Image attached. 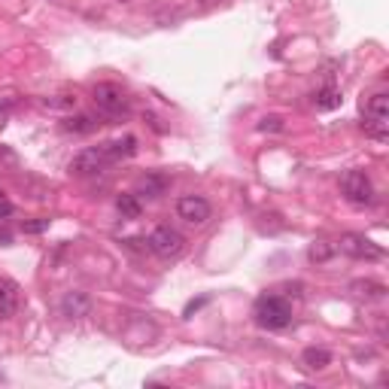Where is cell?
Returning a JSON list of instances; mask_svg holds the SVG:
<instances>
[{"instance_id": "cell-17", "label": "cell", "mask_w": 389, "mask_h": 389, "mask_svg": "<svg viewBox=\"0 0 389 389\" xmlns=\"http://www.w3.org/2000/svg\"><path fill=\"white\" fill-rule=\"evenodd\" d=\"M207 301H210V295H201V298H192V301H189V304H186V310H183V317H186V319H192V317H195V313H198V310H201V308H204V304H207Z\"/></svg>"}, {"instance_id": "cell-6", "label": "cell", "mask_w": 389, "mask_h": 389, "mask_svg": "<svg viewBox=\"0 0 389 389\" xmlns=\"http://www.w3.org/2000/svg\"><path fill=\"white\" fill-rule=\"evenodd\" d=\"M386 125H389V97L377 92L365 101V131L374 140H386Z\"/></svg>"}, {"instance_id": "cell-16", "label": "cell", "mask_w": 389, "mask_h": 389, "mask_svg": "<svg viewBox=\"0 0 389 389\" xmlns=\"http://www.w3.org/2000/svg\"><path fill=\"white\" fill-rule=\"evenodd\" d=\"M332 244H326V241H313L310 244V250H308V259L310 262H317V264H322V262H328L332 259Z\"/></svg>"}, {"instance_id": "cell-8", "label": "cell", "mask_w": 389, "mask_h": 389, "mask_svg": "<svg viewBox=\"0 0 389 389\" xmlns=\"http://www.w3.org/2000/svg\"><path fill=\"white\" fill-rule=\"evenodd\" d=\"M338 250L344 255H350V259H365V262L383 259V250H380L374 241H368L365 235H344L341 241H338Z\"/></svg>"}, {"instance_id": "cell-18", "label": "cell", "mask_w": 389, "mask_h": 389, "mask_svg": "<svg viewBox=\"0 0 389 389\" xmlns=\"http://www.w3.org/2000/svg\"><path fill=\"white\" fill-rule=\"evenodd\" d=\"M259 131H283V119L280 116H264L259 122Z\"/></svg>"}, {"instance_id": "cell-12", "label": "cell", "mask_w": 389, "mask_h": 389, "mask_svg": "<svg viewBox=\"0 0 389 389\" xmlns=\"http://www.w3.org/2000/svg\"><path fill=\"white\" fill-rule=\"evenodd\" d=\"M170 186V180L164 177V173H146V177H140V195H146V198H161L164 195V189Z\"/></svg>"}, {"instance_id": "cell-22", "label": "cell", "mask_w": 389, "mask_h": 389, "mask_svg": "<svg viewBox=\"0 0 389 389\" xmlns=\"http://www.w3.org/2000/svg\"><path fill=\"white\" fill-rule=\"evenodd\" d=\"M3 119H6V113H3V110H0V125H3Z\"/></svg>"}, {"instance_id": "cell-13", "label": "cell", "mask_w": 389, "mask_h": 389, "mask_svg": "<svg viewBox=\"0 0 389 389\" xmlns=\"http://www.w3.org/2000/svg\"><path fill=\"white\" fill-rule=\"evenodd\" d=\"M61 131H68V134H92L97 131V119L95 116H68V119L61 122Z\"/></svg>"}, {"instance_id": "cell-21", "label": "cell", "mask_w": 389, "mask_h": 389, "mask_svg": "<svg viewBox=\"0 0 389 389\" xmlns=\"http://www.w3.org/2000/svg\"><path fill=\"white\" fill-rule=\"evenodd\" d=\"M0 244H3V246L10 244V231H0Z\"/></svg>"}, {"instance_id": "cell-11", "label": "cell", "mask_w": 389, "mask_h": 389, "mask_svg": "<svg viewBox=\"0 0 389 389\" xmlns=\"http://www.w3.org/2000/svg\"><path fill=\"white\" fill-rule=\"evenodd\" d=\"M341 88L338 86H332V82H328V86H322L317 95H313V106H317V110H322V113H328V110H338V106H341Z\"/></svg>"}, {"instance_id": "cell-1", "label": "cell", "mask_w": 389, "mask_h": 389, "mask_svg": "<svg viewBox=\"0 0 389 389\" xmlns=\"http://www.w3.org/2000/svg\"><path fill=\"white\" fill-rule=\"evenodd\" d=\"M253 317L262 328L280 332V328H286L289 322H292V304H289L283 295H259L255 298Z\"/></svg>"}, {"instance_id": "cell-4", "label": "cell", "mask_w": 389, "mask_h": 389, "mask_svg": "<svg viewBox=\"0 0 389 389\" xmlns=\"http://www.w3.org/2000/svg\"><path fill=\"white\" fill-rule=\"evenodd\" d=\"M110 164H113V159H110V149H106V143L88 146V149H82L77 159L70 161V173H77V177H97V173H104Z\"/></svg>"}, {"instance_id": "cell-7", "label": "cell", "mask_w": 389, "mask_h": 389, "mask_svg": "<svg viewBox=\"0 0 389 389\" xmlns=\"http://www.w3.org/2000/svg\"><path fill=\"white\" fill-rule=\"evenodd\" d=\"M177 216L183 222H189V225H207L210 216H213V207L201 195H183L177 201Z\"/></svg>"}, {"instance_id": "cell-20", "label": "cell", "mask_w": 389, "mask_h": 389, "mask_svg": "<svg viewBox=\"0 0 389 389\" xmlns=\"http://www.w3.org/2000/svg\"><path fill=\"white\" fill-rule=\"evenodd\" d=\"M6 216H13V204L0 198V219H6Z\"/></svg>"}, {"instance_id": "cell-2", "label": "cell", "mask_w": 389, "mask_h": 389, "mask_svg": "<svg viewBox=\"0 0 389 389\" xmlns=\"http://www.w3.org/2000/svg\"><path fill=\"white\" fill-rule=\"evenodd\" d=\"M92 101L97 106V113L106 116V119H125L131 113V97L116 82H97L92 88Z\"/></svg>"}, {"instance_id": "cell-3", "label": "cell", "mask_w": 389, "mask_h": 389, "mask_svg": "<svg viewBox=\"0 0 389 389\" xmlns=\"http://www.w3.org/2000/svg\"><path fill=\"white\" fill-rule=\"evenodd\" d=\"M146 246H149V253H155L159 259L170 262V259H177V255H183L186 237L180 235L177 228H170V225H159L152 235L146 237Z\"/></svg>"}, {"instance_id": "cell-19", "label": "cell", "mask_w": 389, "mask_h": 389, "mask_svg": "<svg viewBox=\"0 0 389 389\" xmlns=\"http://www.w3.org/2000/svg\"><path fill=\"white\" fill-rule=\"evenodd\" d=\"M49 228V219H34V222H24L22 231L24 235H40V231H46Z\"/></svg>"}, {"instance_id": "cell-14", "label": "cell", "mask_w": 389, "mask_h": 389, "mask_svg": "<svg viewBox=\"0 0 389 389\" xmlns=\"http://www.w3.org/2000/svg\"><path fill=\"white\" fill-rule=\"evenodd\" d=\"M301 359L310 371H322L326 365H332V353H328L326 347H308V350L301 353Z\"/></svg>"}, {"instance_id": "cell-5", "label": "cell", "mask_w": 389, "mask_h": 389, "mask_svg": "<svg viewBox=\"0 0 389 389\" xmlns=\"http://www.w3.org/2000/svg\"><path fill=\"white\" fill-rule=\"evenodd\" d=\"M341 192L350 204L356 207H368L374 201V186H371L368 173L365 170H347L341 177Z\"/></svg>"}, {"instance_id": "cell-9", "label": "cell", "mask_w": 389, "mask_h": 389, "mask_svg": "<svg viewBox=\"0 0 389 389\" xmlns=\"http://www.w3.org/2000/svg\"><path fill=\"white\" fill-rule=\"evenodd\" d=\"M61 313L70 319H82L92 313V298H88L86 292H68L61 298Z\"/></svg>"}, {"instance_id": "cell-23", "label": "cell", "mask_w": 389, "mask_h": 389, "mask_svg": "<svg viewBox=\"0 0 389 389\" xmlns=\"http://www.w3.org/2000/svg\"><path fill=\"white\" fill-rule=\"evenodd\" d=\"M119 3H131V0H119Z\"/></svg>"}, {"instance_id": "cell-15", "label": "cell", "mask_w": 389, "mask_h": 389, "mask_svg": "<svg viewBox=\"0 0 389 389\" xmlns=\"http://www.w3.org/2000/svg\"><path fill=\"white\" fill-rule=\"evenodd\" d=\"M116 207H119V213L125 219H140V213H143V204H140V195L134 192H125L116 198Z\"/></svg>"}, {"instance_id": "cell-10", "label": "cell", "mask_w": 389, "mask_h": 389, "mask_svg": "<svg viewBox=\"0 0 389 389\" xmlns=\"http://www.w3.org/2000/svg\"><path fill=\"white\" fill-rule=\"evenodd\" d=\"M19 310V286L10 277H0V319H10Z\"/></svg>"}]
</instances>
